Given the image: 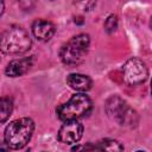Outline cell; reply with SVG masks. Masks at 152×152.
I'll return each instance as SVG.
<instances>
[{"label":"cell","mask_w":152,"mask_h":152,"mask_svg":"<svg viewBox=\"0 0 152 152\" xmlns=\"http://www.w3.org/2000/svg\"><path fill=\"white\" fill-rule=\"evenodd\" d=\"M148 76L145 63L138 58L128 59L122 66V78L128 86H138L146 81Z\"/></svg>","instance_id":"cell-6"},{"label":"cell","mask_w":152,"mask_h":152,"mask_svg":"<svg viewBox=\"0 0 152 152\" xmlns=\"http://www.w3.org/2000/svg\"><path fill=\"white\" fill-rule=\"evenodd\" d=\"M31 66H32V57L13 59L7 64V66L5 69V74L10 77H19V76L26 74Z\"/></svg>","instance_id":"cell-9"},{"label":"cell","mask_w":152,"mask_h":152,"mask_svg":"<svg viewBox=\"0 0 152 152\" xmlns=\"http://www.w3.org/2000/svg\"><path fill=\"white\" fill-rule=\"evenodd\" d=\"M96 1L97 0H78V5L81 6V8L83 11H91L95 5H96Z\"/></svg>","instance_id":"cell-14"},{"label":"cell","mask_w":152,"mask_h":152,"mask_svg":"<svg viewBox=\"0 0 152 152\" xmlns=\"http://www.w3.org/2000/svg\"><path fill=\"white\" fill-rule=\"evenodd\" d=\"M97 150H104V151H110V152H114V151H122L124 150V146L114 140V139H103L99 142V145L96 146Z\"/></svg>","instance_id":"cell-12"},{"label":"cell","mask_w":152,"mask_h":152,"mask_svg":"<svg viewBox=\"0 0 152 152\" xmlns=\"http://www.w3.org/2000/svg\"><path fill=\"white\" fill-rule=\"evenodd\" d=\"M151 94H152V82H151Z\"/></svg>","instance_id":"cell-17"},{"label":"cell","mask_w":152,"mask_h":152,"mask_svg":"<svg viewBox=\"0 0 152 152\" xmlns=\"http://www.w3.org/2000/svg\"><path fill=\"white\" fill-rule=\"evenodd\" d=\"M66 83L76 91H87L91 88V80L89 76L82 74H70L66 77Z\"/></svg>","instance_id":"cell-10"},{"label":"cell","mask_w":152,"mask_h":152,"mask_svg":"<svg viewBox=\"0 0 152 152\" xmlns=\"http://www.w3.org/2000/svg\"><path fill=\"white\" fill-rule=\"evenodd\" d=\"M150 27H151V30H152V17H151V19H150Z\"/></svg>","instance_id":"cell-16"},{"label":"cell","mask_w":152,"mask_h":152,"mask_svg":"<svg viewBox=\"0 0 152 152\" xmlns=\"http://www.w3.org/2000/svg\"><path fill=\"white\" fill-rule=\"evenodd\" d=\"M0 103H1L0 104V121H1V124H4L12 114L13 102L10 97H2Z\"/></svg>","instance_id":"cell-11"},{"label":"cell","mask_w":152,"mask_h":152,"mask_svg":"<svg viewBox=\"0 0 152 152\" xmlns=\"http://www.w3.org/2000/svg\"><path fill=\"white\" fill-rule=\"evenodd\" d=\"M32 33L38 40L48 42L55 34V25L49 20L38 19L32 24Z\"/></svg>","instance_id":"cell-8"},{"label":"cell","mask_w":152,"mask_h":152,"mask_svg":"<svg viewBox=\"0 0 152 152\" xmlns=\"http://www.w3.org/2000/svg\"><path fill=\"white\" fill-rule=\"evenodd\" d=\"M83 134V126L77 120L64 121L62 127L58 131V140L63 144H75L77 142Z\"/></svg>","instance_id":"cell-7"},{"label":"cell","mask_w":152,"mask_h":152,"mask_svg":"<svg viewBox=\"0 0 152 152\" xmlns=\"http://www.w3.org/2000/svg\"><path fill=\"white\" fill-rule=\"evenodd\" d=\"M17 2L24 11H31L34 6V0H17Z\"/></svg>","instance_id":"cell-15"},{"label":"cell","mask_w":152,"mask_h":152,"mask_svg":"<svg viewBox=\"0 0 152 152\" xmlns=\"http://www.w3.org/2000/svg\"><path fill=\"white\" fill-rule=\"evenodd\" d=\"M103 26H104V30H106L108 33L114 32V31L116 30V27H118V17H116L115 14H110V15L106 19Z\"/></svg>","instance_id":"cell-13"},{"label":"cell","mask_w":152,"mask_h":152,"mask_svg":"<svg viewBox=\"0 0 152 152\" xmlns=\"http://www.w3.org/2000/svg\"><path fill=\"white\" fill-rule=\"evenodd\" d=\"M34 131V122L30 118H20L10 122L4 133V140L8 148H23L31 139Z\"/></svg>","instance_id":"cell-1"},{"label":"cell","mask_w":152,"mask_h":152,"mask_svg":"<svg viewBox=\"0 0 152 152\" xmlns=\"http://www.w3.org/2000/svg\"><path fill=\"white\" fill-rule=\"evenodd\" d=\"M32 40L25 28L13 25L1 34V51L6 55H21L31 49Z\"/></svg>","instance_id":"cell-2"},{"label":"cell","mask_w":152,"mask_h":152,"mask_svg":"<svg viewBox=\"0 0 152 152\" xmlns=\"http://www.w3.org/2000/svg\"><path fill=\"white\" fill-rule=\"evenodd\" d=\"M89 44H90V38L86 33H81L72 37L61 49L59 56L62 62L68 65L80 64L89 50Z\"/></svg>","instance_id":"cell-3"},{"label":"cell","mask_w":152,"mask_h":152,"mask_svg":"<svg viewBox=\"0 0 152 152\" xmlns=\"http://www.w3.org/2000/svg\"><path fill=\"white\" fill-rule=\"evenodd\" d=\"M91 110V100L88 95L78 93L71 96V99L61 104L57 108V115L62 121L78 120L86 116Z\"/></svg>","instance_id":"cell-4"},{"label":"cell","mask_w":152,"mask_h":152,"mask_svg":"<svg viewBox=\"0 0 152 152\" xmlns=\"http://www.w3.org/2000/svg\"><path fill=\"white\" fill-rule=\"evenodd\" d=\"M107 114L122 126H133L138 122L137 113L127 106V103L119 96L114 95L106 102Z\"/></svg>","instance_id":"cell-5"}]
</instances>
